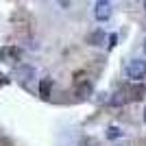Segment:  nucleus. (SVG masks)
Masks as SVG:
<instances>
[{"label":"nucleus","instance_id":"9","mask_svg":"<svg viewBox=\"0 0 146 146\" xmlns=\"http://www.w3.org/2000/svg\"><path fill=\"white\" fill-rule=\"evenodd\" d=\"M105 135H107V140H118V137H122L124 133H122L120 127H107V133Z\"/></svg>","mask_w":146,"mask_h":146},{"label":"nucleus","instance_id":"7","mask_svg":"<svg viewBox=\"0 0 146 146\" xmlns=\"http://www.w3.org/2000/svg\"><path fill=\"white\" fill-rule=\"evenodd\" d=\"M52 79H42L39 81V96L42 98H50V92H52Z\"/></svg>","mask_w":146,"mask_h":146},{"label":"nucleus","instance_id":"3","mask_svg":"<svg viewBox=\"0 0 146 146\" xmlns=\"http://www.w3.org/2000/svg\"><path fill=\"white\" fill-rule=\"evenodd\" d=\"M15 79H18L20 83H29L31 79H35V68L26 66V63L18 66V68H15Z\"/></svg>","mask_w":146,"mask_h":146},{"label":"nucleus","instance_id":"15","mask_svg":"<svg viewBox=\"0 0 146 146\" xmlns=\"http://www.w3.org/2000/svg\"><path fill=\"white\" fill-rule=\"evenodd\" d=\"M142 120H144V124H146V107H144V113H142Z\"/></svg>","mask_w":146,"mask_h":146},{"label":"nucleus","instance_id":"16","mask_svg":"<svg viewBox=\"0 0 146 146\" xmlns=\"http://www.w3.org/2000/svg\"><path fill=\"white\" fill-rule=\"evenodd\" d=\"M144 9H146V0H144Z\"/></svg>","mask_w":146,"mask_h":146},{"label":"nucleus","instance_id":"1","mask_svg":"<svg viewBox=\"0 0 146 146\" xmlns=\"http://www.w3.org/2000/svg\"><path fill=\"white\" fill-rule=\"evenodd\" d=\"M127 76L133 81H142L146 76V61L144 59H131L127 63Z\"/></svg>","mask_w":146,"mask_h":146},{"label":"nucleus","instance_id":"8","mask_svg":"<svg viewBox=\"0 0 146 146\" xmlns=\"http://www.w3.org/2000/svg\"><path fill=\"white\" fill-rule=\"evenodd\" d=\"M129 92H131V98L140 100L142 96H146V85H135V87H129Z\"/></svg>","mask_w":146,"mask_h":146},{"label":"nucleus","instance_id":"12","mask_svg":"<svg viewBox=\"0 0 146 146\" xmlns=\"http://www.w3.org/2000/svg\"><path fill=\"white\" fill-rule=\"evenodd\" d=\"M0 61H9V48H0Z\"/></svg>","mask_w":146,"mask_h":146},{"label":"nucleus","instance_id":"14","mask_svg":"<svg viewBox=\"0 0 146 146\" xmlns=\"http://www.w3.org/2000/svg\"><path fill=\"white\" fill-rule=\"evenodd\" d=\"M142 48H144V55H146V37H144V42H142Z\"/></svg>","mask_w":146,"mask_h":146},{"label":"nucleus","instance_id":"6","mask_svg":"<svg viewBox=\"0 0 146 146\" xmlns=\"http://www.w3.org/2000/svg\"><path fill=\"white\" fill-rule=\"evenodd\" d=\"M92 92H94V85H92V81H79V85H76V96H79V98H87V96H92Z\"/></svg>","mask_w":146,"mask_h":146},{"label":"nucleus","instance_id":"4","mask_svg":"<svg viewBox=\"0 0 146 146\" xmlns=\"http://www.w3.org/2000/svg\"><path fill=\"white\" fill-rule=\"evenodd\" d=\"M129 100H131V92L129 90H118L116 94H111L109 105L111 107H122V105H127Z\"/></svg>","mask_w":146,"mask_h":146},{"label":"nucleus","instance_id":"10","mask_svg":"<svg viewBox=\"0 0 146 146\" xmlns=\"http://www.w3.org/2000/svg\"><path fill=\"white\" fill-rule=\"evenodd\" d=\"M7 48H9V61H18L22 57V48L18 46H7Z\"/></svg>","mask_w":146,"mask_h":146},{"label":"nucleus","instance_id":"13","mask_svg":"<svg viewBox=\"0 0 146 146\" xmlns=\"http://www.w3.org/2000/svg\"><path fill=\"white\" fill-rule=\"evenodd\" d=\"M94 144H96V142L92 140V137H85V140L81 142V146H94Z\"/></svg>","mask_w":146,"mask_h":146},{"label":"nucleus","instance_id":"2","mask_svg":"<svg viewBox=\"0 0 146 146\" xmlns=\"http://www.w3.org/2000/svg\"><path fill=\"white\" fill-rule=\"evenodd\" d=\"M94 18L98 22H107L111 18V2L107 0H98L96 5H94Z\"/></svg>","mask_w":146,"mask_h":146},{"label":"nucleus","instance_id":"11","mask_svg":"<svg viewBox=\"0 0 146 146\" xmlns=\"http://www.w3.org/2000/svg\"><path fill=\"white\" fill-rule=\"evenodd\" d=\"M107 42H109V44H107V48H113V46H116V42H118V35H116V33H111V35L109 37H107Z\"/></svg>","mask_w":146,"mask_h":146},{"label":"nucleus","instance_id":"5","mask_svg":"<svg viewBox=\"0 0 146 146\" xmlns=\"http://www.w3.org/2000/svg\"><path fill=\"white\" fill-rule=\"evenodd\" d=\"M105 42H107V33H105L103 29H96L87 35V44H90V46H103Z\"/></svg>","mask_w":146,"mask_h":146}]
</instances>
